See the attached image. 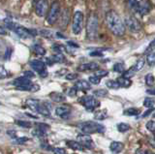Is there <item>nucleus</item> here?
Returning <instances> with one entry per match:
<instances>
[{"mask_svg":"<svg viewBox=\"0 0 155 154\" xmlns=\"http://www.w3.org/2000/svg\"><path fill=\"white\" fill-rule=\"evenodd\" d=\"M105 21H106L107 25L109 27V29L114 35L117 37H121L125 34V31H126L125 23L123 22V21L121 20L119 15L115 11L110 10L109 12H107Z\"/></svg>","mask_w":155,"mask_h":154,"instance_id":"nucleus-1","label":"nucleus"},{"mask_svg":"<svg viewBox=\"0 0 155 154\" xmlns=\"http://www.w3.org/2000/svg\"><path fill=\"white\" fill-rule=\"evenodd\" d=\"M86 29V37L89 41H94L98 37L99 30V20L95 14H89L86 20L85 25Z\"/></svg>","mask_w":155,"mask_h":154,"instance_id":"nucleus-2","label":"nucleus"},{"mask_svg":"<svg viewBox=\"0 0 155 154\" xmlns=\"http://www.w3.org/2000/svg\"><path fill=\"white\" fill-rule=\"evenodd\" d=\"M79 129L84 134H96V133H104L105 132V127L104 125L100 123H97L95 121H84L79 124Z\"/></svg>","mask_w":155,"mask_h":154,"instance_id":"nucleus-3","label":"nucleus"},{"mask_svg":"<svg viewBox=\"0 0 155 154\" xmlns=\"http://www.w3.org/2000/svg\"><path fill=\"white\" fill-rule=\"evenodd\" d=\"M60 10H61V6H60V3L58 1H53L51 4L50 10H48L46 16V21L48 25H52L57 21L58 18L60 16Z\"/></svg>","mask_w":155,"mask_h":154,"instance_id":"nucleus-4","label":"nucleus"},{"mask_svg":"<svg viewBox=\"0 0 155 154\" xmlns=\"http://www.w3.org/2000/svg\"><path fill=\"white\" fill-rule=\"evenodd\" d=\"M84 28V14L81 11L75 12L72 21V31L75 35L80 34Z\"/></svg>","mask_w":155,"mask_h":154,"instance_id":"nucleus-5","label":"nucleus"},{"mask_svg":"<svg viewBox=\"0 0 155 154\" xmlns=\"http://www.w3.org/2000/svg\"><path fill=\"white\" fill-rule=\"evenodd\" d=\"M80 103L84 106L87 110H94L95 109L99 108L101 105L98 99H96L94 96H90V95L82 96L80 99Z\"/></svg>","mask_w":155,"mask_h":154,"instance_id":"nucleus-6","label":"nucleus"},{"mask_svg":"<svg viewBox=\"0 0 155 154\" xmlns=\"http://www.w3.org/2000/svg\"><path fill=\"white\" fill-rule=\"evenodd\" d=\"M13 31L16 33L19 38H21V39H29V38H31L32 36H35L38 34V31L34 29H27V28L18 25H16V27H15V29Z\"/></svg>","mask_w":155,"mask_h":154,"instance_id":"nucleus-7","label":"nucleus"},{"mask_svg":"<svg viewBox=\"0 0 155 154\" xmlns=\"http://www.w3.org/2000/svg\"><path fill=\"white\" fill-rule=\"evenodd\" d=\"M125 26L128 28L129 31L133 32V33H138L142 29V25L139 21V20H137L135 17L133 16H129L125 18L124 21Z\"/></svg>","mask_w":155,"mask_h":154,"instance_id":"nucleus-8","label":"nucleus"},{"mask_svg":"<svg viewBox=\"0 0 155 154\" xmlns=\"http://www.w3.org/2000/svg\"><path fill=\"white\" fill-rule=\"evenodd\" d=\"M29 64H30L31 68L35 72H37L41 77H43V78L48 76V72L46 70V63L44 61L40 59H33L30 61Z\"/></svg>","mask_w":155,"mask_h":154,"instance_id":"nucleus-9","label":"nucleus"},{"mask_svg":"<svg viewBox=\"0 0 155 154\" xmlns=\"http://www.w3.org/2000/svg\"><path fill=\"white\" fill-rule=\"evenodd\" d=\"M48 10H50V6H48V0H37L35 5V12L37 16L39 17H45Z\"/></svg>","mask_w":155,"mask_h":154,"instance_id":"nucleus-10","label":"nucleus"},{"mask_svg":"<svg viewBox=\"0 0 155 154\" xmlns=\"http://www.w3.org/2000/svg\"><path fill=\"white\" fill-rule=\"evenodd\" d=\"M77 141L79 142L84 147L89 148V149H91L92 147H93V146H94V144H93V139H92V138L89 136V135H87V134H80V135H78Z\"/></svg>","mask_w":155,"mask_h":154,"instance_id":"nucleus-11","label":"nucleus"},{"mask_svg":"<svg viewBox=\"0 0 155 154\" xmlns=\"http://www.w3.org/2000/svg\"><path fill=\"white\" fill-rule=\"evenodd\" d=\"M151 3L149 0H140L139 2V10L138 13L140 16H145L151 10Z\"/></svg>","mask_w":155,"mask_h":154,"instance_id":"nucleus-12","label":"nucleus"},{"mask_svg":"<svg viewBox=\"0 0 155 154\" xmlns=\"http://www.w3.org/2000/svg\"><path fill=\"white\" fill-rule=\"evenodd\" d=\"M71 113V108L68 105L58 106L55 109V114L61 118H67Z\"/></svg>","mask_w":155,"mask_h":154,"instance_id":"nucleus-13","label":"nucleus"},{"mask_svg":"<svg viewBox=\"0 0 155 154\" xmlns=\"http://www.w3.org/2000/svg\"><path fill=\"white\" fill-rule=\"evenodd\" d=\"M78 71L86 72V71H96L99 70V65L96 62H88V63H82L78 66Z\"/></svg>","mask_w":155,"mask_h":154,"instance_id":"nucleus-14","label":"nucleus"},{"mask_svg":"<svg viewBox=\"0 0 155 154\" xmlns=\"http://www.w3.org/2000/svg\"><path fill=\"white\" fill-rule=\"evenodd\" d=\"M12 84L16 86L17 88H21V87H23V86H25V85L32 84V81L30 80V79H28V78H26V77L22 76V77H19V78L15 79L13 80Z\"/></svg>","mask_w":155,"mask_h":154,"instance_id":"nucleus-15","label":"nucleus"},{"mask_svg":"<svg viewBox=\"0 0 155 154\" xmlns=\"http://www.w3.org/2000/svg\"><path fill=\"white\" fill-rule=\"evenodd\" d=\"M36 125H37L36 129L33 130V135L37 137L45 136V134L47 133V130L50 129V125L45 124V123H37Z\"/></svg>","mask_w":155,"mask_h":154,"instance_id":"nucleus-16","label":"nucleus"},{"mask_svg":"<svg viewBox=\"0 0 155 154\" xmlns=\"http://www.w3.org/2000/svg\"><path fill=\"white\" fill-rule=\"evenodd\" d=\"M74 87L76 88L77 91H86V90H89L91 88V85L90 84L88 83L87 80H78L77 83L75 84Z\"/></svg>","mask_w":155,"mask_h":154,"instance_id":"nucleus-17","label":"nucleus"},{"mask_svg":"<svg viewBox=\"0 0 155 154\" xmlns=\"http://www.w3.org/2000/svg\"><path fill=\"white\" fill-rule=\"evenodd\" d=\"M25 104H26L27 107L32 110V112L38 113V109H39V107H40V105H41V101L31 98V99L26 100Z\"/></svg>","mask_w":155,"mask_h":154,"instance_id":"nucleus-18","label":"nucleus"},{"mask_svg":"<svg viewBox=\"0 0 155 154\" xmlns=\"http://www.w3.org/2000/svg\"><path fill=\"white\" fill-rule=\"evenodd\" d=\"M124 148V143L121 142H113L110 146V150L114 153V154H118L123 150Z\"/></svg>","mask_w":155,"mask_h":154,"instance_id":"nucleus-19","label":"nucleus"},{"mask_svg":"<svg viewBox=\"0 0 155 154\" xmlns=\"http://www.w3.org/2000/svg\"><path fill=\"white\" fill-rule=\"evenodd\" d=\"M50 98L51 99L52 102L55 103H62L66 101V96L59 92H51L50 94Z\"/></svg>","mask_w":155,"mask_h":154,"instance_id":"nucleus-20","label":"nucleus"},{"mask_svg":"<svg viewBox=\"0 0 155 154\" xmlns=\"http://www.w3.org/2000/svg\"><path fill=\"white\" fill-rule=\"evenodd\" d=\"M66 146H69L71 149H74V150H80V151L84 150V147L82 146L78 141H74V139H69V141H67Z\"/></svg>","mask_w":155,"mask_h":154,"instance_id":"nucleus-21","label":"nucleus"},{"mask_svg":"<svg viewBox=\"0 0 155 154\" xmlns=\"http://www.w3.org/2000/svg\"><path fill=\"white\" fill-rule=\"evenodd\" d=\"M116 81L119 85V87H124V88H128L132 84V80L128 78H125V77H119V78L116 79Z\"/></svg>","mask_w":155,"mask_h":154,"instance_id":"nucleus-22","label":"nucleus"},{"mask_svg":"<svg viewBox=\"0 0 155 154\" xmlns=\"http://www.w3.org/2000/svg\"><path fill=\"white\" fill-rule=\"evenodd\" d=\"M39 114L44 115V116H51V110L48 109V107L47 106V104H42L40 105V107L38 109V113Z\"/></svg>","mask_w":155,"mask_h":154,"instance_id":"nucleus-23","label":"nucleus"},{"mask_svg":"<svg viewBox=\"0 0 155 154\" xmlns=\"http://www.w3.org/2000/svg\"><path fill=\"white\" fill-rule=\"evenodd\" d=\"M94 117L97 120H104L108 117V112H107L106 109L103 110H98L97 112L94 113Z\"/></svg>","mask_w":155,"mask_h":154,"instance_id":"nucleus-24","label":"nucleus"},{"mask_svg":"<svg viewBox=\"0 0 155 154\" xmlns=\"http://www.w3.org/2000/svg\"><path fill=\"white\" fill-rule=\"evenodd\" d=\"M31 50L35 54H38V55H45L46 54V50L44 49L42 46L38 45V44H34L31 47Z\"/></svg>","mask_w":155,"mask_h":154,"instance_id":"nucleus-25","label":"nucleus"},{"mask_svg":"<svg viewBox=\"0 0 155 154\" xmlns=\"http://www.w3.org/2000/svg\"><path fill=\"white\" fill-rule=\"evenodd\" d=\"M144 66V60L143 59H140V60H138L137 62H136V64L134 65V66H132L131 67V70H132L134 73L136 74L137 72H139V71H140L143 69V67Z\"/></svg>","mask_w":155,"mask_h":154,"instance_id":"nucleus-26","label":"nucleus"},{"mask_svg":"<svg viewBox=\"0 0 155 154\" xmlns=\"http://www.w3.org/2000/svg\"><path fill=\"white\" fill-rule=\"evenodd\" d=\"M127 5L132 11L138 13L139 10V2L137 0H127Z\"/></svg>","mask_w":155,"mask_h":154,"instance_id":"nucleus-27","label":"nucleus"},{"mask_svg":"<svg viewBox=\"0 0 155 154\" xmlns=\"http://www.w3.org/2000/svg\"><path fill=\"white\" fill-rule=\"evenodd\" d=\"M140 113V110L137 108H130V109H126L124 112H123V114L125 115H139Z\"/></svg>","mask_w":155,"mask_h":154,"instance_id":"nucleus-28","label":"nucleus"},{"mask_svg":"<svg viewBox=\"0 0 155 154\" xmlns=\"http://www.w3.org/2000/svg\"><path fill=\"white\" fill-rule=\"evenodd\" d=\"M113 69L114 72L116 73H124L125 72V65L123 63H121V62H117V63H115L113 67Z\"/></svg>","mask_w":155,"mask_h":154,"instance_id":"nucleus-29","label":"nucleus"},{"mask_svg":"<svg viewBox=\"0 0 155 154\" xmlns=\"http://www.w3.org/2000/svg\"><path fill=\"white\" fill-rule=\"evenodd\" d=\"M116 128H117V130L120 132V133H124V132H127L129 131V130L131 129L130 127V125L127 124V123H123V122H121V123H118L117 124V126H116Z\"/></svg>","mask_w":155,"mask_h":154,"instance_id":"nucleus-30","label":"nucleus"},{"mask_svg":"<svg viewBox=\"0 0 155 154\" xmlns=\"http://www.w3.org/2000/svg\"><path fill=\"white\" fill-rule=\"evenodd\" d=\"M147 63L148 66L155 65V51H152L150 54H147Z\"/></svg>","mask_w":155,"mask_h":154,"instance_id":"nucleus-31","label":"nucleus"},{"mask_svg":"<svg viewBox=\"0 0 155 154\" xmlns=\"http://www.w3.org/2000/svg\"><path fill=\"white\" fill-rule=\"evenodd\" d=\"M145 84H147V86H153L155 84V78L152 74H147L145 76Z\"/></svg>","mask_w":155,"mask_h":154,"instance_id":"nucleus-32","label":"nucleus"},{"mask_svg":"<svg viewBox=\"0 0 155 154\" xmlns=\"http://www.w3.org/2000/svg\"><path fill=\"white\" fill-rule=\"evenodd\" d=\"M155 104V101L153 98H150V97H147L145 98L144 101H143V106L145 108H149V109H152L153 106Z\"/></svg>","mask_w":155,"mask_h":154,"instance_id":"nucleus-33","label":"nucleus"},{"mask_svg":"<svg viewBox=\"0 0 155 154\" xmlns=\"http://www.w3.org/2000/svg\"><path fill=\"white\" fill-rule=\"evenodd\" d=\"M145 127H147L148 131L152 133L153 136H155V121L154 120H149V121H147V123L145 124Z\"/></svg>","mask_w":155,"mask_h":154,"instance_id":"nucleus-34","label":"nucleus"},{"mask_svg":"<svg viewBox=\"0 0 155 154\" xmlns=\"http://www.w3.org/2000/svg\"><path fill=\"white\" fill-rule=\"evenodd\" d=\"M93 94L96 96V97H100V98H104L106 97L107 95H108V91L106 89H97L95 90Z\"/></svg>","mask_w":155,"mask_h":154,"instance_id":"nucleus-35","label":"nucleus"},{"mask_svg":"<svg viewBox=\"0 0 155 154\" xmlns=\"http://www.w3.org/2000/svg\"><path fill=\"white\" fill-rule=\"evenodd\" d=\"M16 124L22 128H30L32 126V123L29 121H24V120H16Z\"/></svg>","mask_w":155,"mask_h":154,"instance_id":"nucleus-36","label":"nucleus"},{"mask_svg":"<svg viewBox=\"0 0 155 154\" xmlns=\"http://www.w3.org/2000/svg\"><path fill=\"white\" fill-rule=\"evenodd\" d=\"M106 85L108 86L109 88H110V89H117V88H119V85H118L117 81H116V80H108L106 83Z\"/></svg>","mask_w":155,"mask_h":154,"instance_id":"nucleus-37","label":"nucleus"},{"mask_svg":"<svg viewBox=\"0 0 155 154\" xmlns=\"http://www.w3.org/2000/svg\"><path fill=\"white\" fill-rule=\"evenodd\" d=\"M52 50L54 51L57 54H62L63 51H65V47L63 45H59V44H55L52 46Z\"/></svg>","mask_w":155,"mask_h":154,"instance_id":"nucleus-38","label":"nucleus"},{"mask_svg":"<svg viewBox=\"0 0 155 154\" xmlns=\"http://www.w3.org/2000/svg\"><path fill=\"white\" fill-rule=\"evenodd\" d=\"M88 81L92 84H99L101 81V78L97 77L96 75H93V76H90L88 78Z\"/></svg>","mask_w":155,"mask_h":154,"instance_id":"nucleus-39","label":"nucleus"},{"mask_svg":"<svg viewBox=\"0 0 155 154\" xmlns=\"http://www.w3.org/2000/svg\"><path fill=\"white\" fill-rule=\"evenodd\" d=\"M154 50H155V39L149 43V45L147 48V50H145L144 52H145V54H150V52L154 51Z\"/></svg>","mask_w":155,"mask_h":154,"instance_id":"nucleus-40","label":"nucleus"},{"mask_svg":"<svg viewBox=\"0 0 155 154\" xmlns=\"http://www.w3.org/2000/svg\"><path fill=\"white\" fill-rule=\"evenodd\" d=\"M94 75L99 77V78H103V77H106V76L109 75V72L106 71V70H97Z\"/></svg>","mask_w":155,"mask_h":154,"instance_id":"nucleus-41","label":"nucleus"},{"mask_svg":"<svg viewBox=\"0 0 155 154\" xmlns=\"http://www.w3.org/2000/svg\"><path fill=\"white\" fill-rule=\"evenodd\" d=\"M78 77H79V75H78L77 73H69L66 75V80H76L78 79Z\"/></svg>","mask_w":155,"mask_h":154,"instance_id":"nucleus-42","label":"nucleus"},{"mask_svg":"<svg viewBox=\"0 0 155 154\" xmlns=\"http://www.w3.org/2000/svg\"><path fill=\"white\" fill-rule=\"evenodd\" d=\"M28 139H29L26 138V137H23V138H17L16 139H14V143L21 144V143H24L28 142Z\"/></svg>","mask_w":155,"mask_h":154,"instance_id":"nucleus-43","label":"nucleus"},{"mask_svg":"<svg viewBox=\"0 0 155 154\" xmlns=\"http://www.w3.org/2000/svg\"><path fill=\"white\" fill-rule=\"evenodd\" d=\"M40 34L44 37H46V38H51L52 36V33L50 31V30H45V29H43L40 31Z\"/></svg>","mask_w":155,"mask_h":154,"instance_id":"nucleus-44","label":"nucleus"},{"mask_svg":"<svg viewBox=\"0 0 155 154\" xmlns=\"http://www.w3.org/2000/svg\"><path fill=\"white\" fill-rule=\"evenodd\" d=\"M52 151L54 154H66V150L62 147H55L54 149H52Z\"/></svg>","mask_w":155,"mask_h":154,"instance_id":"nucleus-45","label":"nucleus"},{"mask_svg":"<svg viewBox=\"0 0 155 154\" xmlns=\"http://www.w3.org/2000/svg\"><path fill=\"white\" fill-rule=\"evenodd\" d=\"M23 76L26 77L28 79H31V78H34V77H35V74H34L32 71H25L23 73Z\"/></svg>","mask_w":155,"mask_h":154,"instance_id":"nucleus-46","label":"nucleus"},{"mask_svg":"<svg viewBox=\"0 0 155 154\" xmlns=\"http://www.w3.org/2000/svg\"><path fill=\"white\" fill-rule=\"evenodd\" d=\"M148 143L153 148H155V136H153V135H152L151 137H148Z\"/></svg>","mask_w":155,"mask_h":154,"instance_id":"nucleus-47","label":"nucleus"},{"mask_svg":"<svg viewBox=\"0 0 155 154\" xmlns=\"http://www.w3.org/2000/svg\"><path fill=\"white\" fill-rule=\"evenodd\" d=\"M136 154H155V153H153L150 150H142V149H139V150H137V152H136Z\"/></svg>","mask_w":155,"mask_h":154,"instance_id":"nucleus-48","label":"nucleus"},{"mask_svg":"<svg viewBox=\"0 0 155 154\" xmlns=\"http://www.w3.org/2000/svg\"><path fill=\"white\" fill-rule=\"evenodd\" d=\"M77 94V90H76V88L75 87H72V88H70L69 90H68V95L69 96H75Z\"/></svg>","mask_w":155,"mask_h":154,"instance_id":"nucleus-49","label":"nucleus"},{"mask_svg":"<svg viewBox=\"0 0 155 154\" xmlns=\"http://www.w3.org/2000/svg\"><path fill=\"white\" fill-rule=\"evenodd\" d=\"M7 76H8V72L5 70L4 66L2 65L1 66V79H4L5 77H7Z\"/></svg>","mask_w":155,"mask_h":154,"instance_id":"nucleus-50","label":"nucleus"},{"mask_svg":"<svg viewBox=\"0 0 155 154\" xmlns=\"http://www.w3.org/2000/svg\"><path fill=\"white\" fill-rule=\"evenodd\" d=\"M90 56H103V54H102L101 51H91L90 54H89Z\"/></svg>","mask_w":155,"mask_h":154,"instance_id":"nucleus-51","label":"nucleus"},{"mask_svg":"<svg viewBox=\"0 0 155 154\" xmlns=\"http://www.w3.org/2000/svg\"><path fill=\"white\" fill-rule=\"evenodd\" d=\"M11 54H12V50H11V49H10L9 51H7V50H6V52H5L4 58H5V59H9V58H10V56H11Z\"/></svg>","mask_w":155,"mask_h":154,"instance_id":"nucleus-52","label":"nucleus"},{"mask_svg":"<svg viewBox=\"0 0 155 154\" xmlns=\"http://www.w3.org/2000/svg\"><path fill=\"white\" fill-rule=\"evenodd\" d=\"M67 44L68 45H69V46H71V47H73V48H76V49H78V48H79V45H78V44H75V43H73V42H68L67 43Z\"/></svg>","mask_w":155,"mask_h":154,"instance_id":"nucleus-53","label":"nucleus"},{"mask_svg":"<svg viewBox=\"0 0 155 154\" xmlns=\"http://www.w3.org/2000/svg\"><path fill=\"white\" fill-rule=\"evenodd\" d=\"M152 110H153V109H149V110H147V112H145V113H144L143 114V116H142V117H145V116H147V115H148V114H149L150 113H151Z\"/></svg>","mask_w":155,"mask_h":154,"instance_id":"nucleus-54","label":"nucleus"},{"mask_svg":"<svg viewBox=\"0 0 155 154\" xmlns=\"http://www.w3.org/2000/svg\"><path fill=\"white\" fill-rule=\"evenodd\" d=\"M26 115H28V116H30L32 118H35V119L38 118V116H36V115H33V114H30V113H26Z\"/></svg>","mask_w":155,"mask_h":154,"instance_id":"nucleus-55","label":"nucleus"},{"mask_svg":"<svg viewBox=\"0 0 155 154\" xmlns=\"http://www.w3.org/2000/svg\"><path fill=\"white\" fill-rule=\"evenodd\" d=\"M147 93H150V94H152V95H155V90L149 89V90H147Z\"/></svg>","mask_w":155,"mask_h":154,"instance_id":"nucleus-56","label":"nucleus"}]
</instances>
